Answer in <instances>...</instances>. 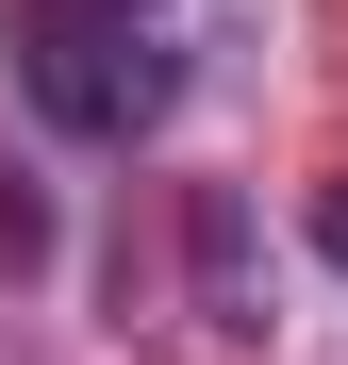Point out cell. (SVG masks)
<instances>
[{
  "label": "cell",
  "instance_id": "cell-2",
  "mask_svg": "<svg viewBox=\"0 0 348 365\" xmlns=\"http://www.w3.org/2000/svg\"><path fill=\"white\" fill-rule=\"evenodd\" d=\"M33 250H50V200H33V182H0V282H17Z\"/></svg>",
  "mask_w": 348,
  "mask_h": 365
},
{
  "label": "cell",
  "instance_id": "cell-3",
  "mask_svg": "<svg viewBox=\"0 0 348 365\" xmlns=\"http://www.w3.org/2000/svg\"><path fill=\"white\" fill-rule=\"evenodd\" d=\"M315 250H332V266H348V182H332V200H315Z\"/></svg>",
  "mask_w": 348,
  "mask_h": 365
},
{
  "label": "cell",
  "instance_id": "cell-1",
  "mask_svg": "<svg viewBox=\"0 0 348 365\" xmlns=\"http://www.w3.org/2000/svg\"><path fill=\"white\" fill-rule=\"evenodd\" d=\"M199 50H216V0H17V83L83 150L166 133L183 83H199Z\"/></svg>",
  "mask_w": 348,
  "mask_h": 365
}]
</instances>
